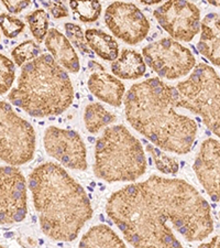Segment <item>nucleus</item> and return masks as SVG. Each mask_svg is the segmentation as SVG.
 Wrapping results in <instances>:
<instances>
[{
    "mask_svg": "<svg viewBox=\"0 0 220 248\" xmlns=\"http://www.w3.org/2000/svg\"><path fill=\"white\" fill-rule=\"evenodd\" d=\"M106 213L134 247H182L173 230L187 242H202L214 231L210 205L181 179L152 175L111 194Z\"/></svg>",
    "mask_w": 220,
    "mask_h": 248,
    "instance_id": "obj_1",
    "label": "nucleus"
},
{
    "mask_svg": "<svg viewBox=\"0 0 220 248\" xmlns=\"http://www.w3.org/2000/svg\"><path fill=\"white\" fill-rule=\"evenodd\" d=\"M177 90L158 78L132 85L125 97V113L133 129L161 149L186 155L194 146L197 124L178 114Z\"/></svg>",
    "mask_w": 220,
    "mask_h": 248,
    "instance_id": "obj_2",
    "label": "nucleus"
},
{
    "mask_svg": "<svg viewBox=\"0 0 220 248\" xmlns=\"http://www.w3.org/2000/svg\"><path fill=\"white\" fill-rule=\"evenodd\" d=\"M29 187L44 235L57 242H73L93 217L85 190L54 162L31 172Z\"/></svg>",
    "mask_w": 220,
    "mask_h": 248,
    "instance_id": "obj_3",
    "label": "nucleus"
},
{
    "mask_svg": "<svg viewBox=\"0 0 220 248\" xmlns=\"http://www.w3.org/2000/svg\"><path fill=\"white\" fill-rule=\"evenodd\" d=\"M8 99L32 117H52L72 105L74 89L65 69L52 55L41 54L22 66Z\"/></svg>",
    "mask_w": 220,
    "mask_h": 248,
    "instance_id": "obj_4",
    "label": "nucleus"
},
{
    "mask_svg": "<svg viewBox=\"0 0 220 248\" xmlns=\"http://www.w3.org/2000/svg\"><path fill=\"white\" fill-rule=\"evenodd\" d=\"M141 142L123 125L108 127L97 139L94 173L106 182L134 181L146 173Z\"/></svg>",
    "mask_w": 220,
    "mask_h": 248,
    "instance_id": "obj_5",
    "label": "nucleus"
},
{
    "mask_svg": "<svg viewBox=\"0 0 220 248\" xmlns=\"http://www.w3.org/2000/svg\"><path fill=\"white\" fill-rule=\"evenodd\" d=\"M175 87L177 108L198 115L208 129L220 138V77L213 67L199 63L190 78Z\"/></svg>",
    "mask_w": 220,
    "mask_h": 248,
    "instance_id": "obj_6",
    "label": "nucleus"
},
{
    "mask_svg": "<svg viewBox=\"0 0 220 248\" xmlns=\"http://www.w3.org/2000/svg\"><path fill=\"white\" fill-rule=\"evenodd\" d=\"M34 151L33 127L10 104L0 102V160L10 166H22L31 161Z\"/></svg>",
    "mask_w": 220,
    "mask_h": 248,
    "instance_id": "obj_7",
    "label": "nucleus"
},
{
    "mask_svg": "<svg viewBox=\"0 0 220 248\" xmlns=\"http://www.w3.org/2000/svg\"><path fill=\"white\" fill-rule=\"evenodd\" d=\"M143 59L160 78L177 79L186 77L196 65L190 49L172 38H163L142 49Z\"/></svg>",
    "mask_w": 220,
    "mask_h": 248,
    "instance_id": "obj_8",
    "label": "nucleus"
},
{
    "mask_svg": "<svg viewBox=\"0 0 220 248\" xmlns=\"http://www.w3.org/2000/svg\"><path fill=\"white\" fill-rule=\"evenodd\" d=\"M153 15L160 26L176 41L191 42L201 30V11L187 0H167Z\"/></svg>",
    "mask_w": 220,
    "mask_h": 248,
    "instance_id": "obj_9",
    "label": "nucleus"
},
{
    "mask_svg": "<svg viewBox=\"0 0 220 248\" xmlns=\"http://www.w3.org/2000/svg\"><path fill=\"white\" fill-rule=\"evenodd\" d=\"M27 182L15 166L0 167V224L10 225L26 218Z\"/></svg>",
    "mask_w": 220,
    "mask_h": 248,
    "instance_id": "obj_10",
    "label": "nucleus"
},
{
    "mask_svg": "<svg viewBox=\"0 0 220 248\" xmlns=\"http://www.w3.org/2000/svg\"><path fill=\"white\" fill-rule=\"evenodd\" d=\"M105 22L114 35L130 46L142 42L150 31L149 20L130 2L110 3L105 13Z\"/></svg>",
    "mask_w": 220,
    "mask_h": 248,
    "instance_id": "obj_11",
    "label": "nucleus"
},
{
    "mask_svg": "<svg viewBox=\"0 0 220 248\" xmlns=\"http://www.w3.org/2000/svg\"><path fill=\"white\" fill-rule=\"evenodd\" d=\"M46 154L70 169H87V151L85 143L76 131L51 126L44 133Z\"/></svg>",
    "mask_w": 220,
    "mask_h": 248,
    "instance_id": "obj_12",
    "label": "nucleus"
},
{
    "mask_svg": "<svg viewBox=\"0 0 220 248\" xmlns=\"http://www.w3.org/2000/svg\"><path fill=\"white\" fill-rule=\"evenodd\" d=\"M204 189L214 202L220 201V141L213 138L203 141L193 166Z\"/></svg>",
    "mask_w": 220,
    "mask_h": 248,
    "instance_id": "obj_13",
    "label": "nucleus"
},
{
    "mask_svg": "<svg viewBox=\"0 0 220 248\" xmlns=\"http://www.w3.org/2000/svg\"><path fill=\"white\" fill-rule=\"evenodd\" d=\"M87 85L95 97L111 106H121L126 92L125 85L118 78L108 74L105 69L91 72Z\"/></svg>",
    "mask_w": 220,
    "mask_h": 248,
    "instance_id": "obj_14",
    "label": "nucleus"
},
{
    "mask_svg": "<svg viewBox=\"0 0 220 248\" xmlns=\"http://www.w3.org/2000/svg\"><path fill=\"white\" fill-rule=\"evenodd\" d=\"M201 30L197 50L208 61L220 67V15H206L201 21Z\"/></svg>",
    "mask_w": 220,
    "mask_h": 248,
    "instance_id": "obj_15",
    "label": "nucleus"
},
{
    "mask_svg": "<svg viewBox=\"0 0 220 248\" xmlns=\"http://www.w3.org/2000/svg\"><path fill=\"white\" fill-rule=\"evenodd\" d=\"M46 49L59 65L71 73H77L81 69L78 55L70 40L57 29H50L45 38Z\"/></svg>",
    "mask_w": 220,
    "mask_h": 248,
    "instance_id": "obj_16",
    "label": "nucleus"
},
{
    "mask_svg": "<svg viewBox=\"0 0 220 248\" xmlns=\"http://www.w3.org/2000/svg\"><path fill=\"white\" fill-rule=\"evenodd\" d=\"M146 71L143 55L130 49H123L120 57L111 64V72L121 79H138L146 74Z\"/></svg>",
    "mask_w": 220,
    "mask_h": 248,
    "instance_id": "obj_17",
    "label": "nucleus"
},
{
    "mask_svg": "<svg viewBox=\"0 0 220 248\" xmlns=\"http://www.w3.org/2000/svg\"><path fill=\"white\" fill-rule=\"evenodd\" d=\"M85 38L88 46L99 58L113 62L119 55V45L110 34L99 29H87Z\"/></svg>",
    "mask_w": 220,
    "mask_h": 248,
    "instance_id": "obj_18",
    "label": "nucleus"
},
{
    "mask_svg": "<svg viewBox=\"0 0 220 248\" xmlns=\"http://www.w3.org/2000/svg\"><path fill=\"white\" fill-rule=\"evenodd\" d=\"M79 247H126V244L109 226L97 225L83 236Z\"/></svg>",
    "mask_w": 220,
    "mask_h": 248,
    "instance_id": "obj_19",
    "label": "nucleus"
},
{
    "mask_svg": "<svg viewBox=\"0 0 220 248\" xmlns=\"http://www.w3.org/2000/svg\"><path fill=\"white\" fill-rule=\"evenodd\" d=\"M116 122V116L107 110L102 104L91 103L86 106L84 113V123L90 134H97L103 127Z\"/></svg>",
    "mask_w": 220,
    "mask_h": 248,
    "instance_id": "obj_20",
    "label": "nucleus"
},
{
    "mask_svg": "<svg viewBox=\"0 0 220 248\" xmlns=\"http://www.w3.org/2000/svg\"><path fill=\"white\" fill-rule=\"evenodd\" d=\"M70 7L74 17L85 23L98 20L103 9L99 0H70Z\"/></svg>",
    "mask_w": 220,
    "mask_h": 248,
    "instance_id": "obj_21",
    "label": "nucleus"
},
{
    "mask_svg": "<svg viewBox=\"0 0 220 248\" xmlns=\"http://www.w3.org/2000/svg\"><path fill=\"white\" fill-rule=\"evenodd\" d=\"M26 19L31 33L37 40V42L41 43L43 40H45L47 32H49V14L44 9H37L28 15Z\"/></svg>",
    "mask_w": 220,
    "mask_h": 248,
    "instance_id": "obj_22",
    "label": "nucleus"
},
{
    "mask_svg": "<svg viewBox=\"0 0 220 248\" xmlns=\"http://www.w3.org/2000/svg\"><path fill=\"white\" fill-rule=\"evenodd\" d=\"M146 149L150 154L155 168L160 172L164 174H175L178 171L179 165L175 158L165 155L162 150L153 145H150L149 142H146Z\"/></svg>",
    "mask_w": 220,
    "mask_h": 248,
    "instance_id": "obj_23",
    "label": "nucleus"
},
{
    "mask_svg": "<svg viewBox=\"0 0 220 248\" xmlns=\"http://www.w3.org/2000/svg\"><path fill=\"white\" fill-rule=\"evenodd\" d=\"M42 50L38 43L31 40L20 43L15 49L11 51V57L14 59V62L18 66H22L27 62H30L32 60L37 59L39 55H41Z\"/></svg>",
    "mask_w": 220,
    "mask_h": 248,
    "instance_id": "obj_24",
    "label": "nucleus"
},
{
    "mask_svg": "<svg viewBox=\"0 0 220 248\" xmlns=\"http://www.w3.org/2000/svg\"><path fill=\"white\" fill-rule=\"evenodd\" d=\"M65 33L66 38L70 40L72 45L75 46L76 49H77L84 57L87 58H93L94 52L90 50V47L88 46L85 34H84V31L81 26L75 25V23H65Z\"/></svg>",
    "mask_w": 220,
    "mask_h": 248,
    "instance_id": "obj_25",
    "label": "nucleus"
},
{
    "mask_svg": "<svg viewBox=\"0 0 220 248\" xmlns=\"http://www.w3.org/2000/svg\"><path fill=\"white\" fill-rule=\"evenodd\" d=\"M15 70L14 62L0 53V95L7 93L15 82Z\"/></svg>",
    "mask_w": 220,
    "mask_h": 248,
    "instance_id": "obj_26",
    "label": "nucleus"
},
{
    "mask_svg": "<svg viewBox=\"0 0 220 248\" xmlns=\"http://www.w3.org/2000/svg\"><path fill=\"white\" fill-rule=\"evenodd\" d=\"M25 22L9 14L0 15V29L8 39L17 38L25 30Z\"/></svg>",
    "mask_w": 220,
    "mask_h": 248,
    "instance_id": "obj_27",
    "label": "nucleus"
},
{
    "mask_svg": "<svg viewBox=\"0 0 220 248\" xmlns=\"http://www.w3.org/2000/svg\"><path fill=\"white\" fill-rule=\"evenodd\" d=\"M41 2L42 5H44L49 9L54 18L62 19L69 17V9H67L66 6L64 5L61 0H57V1H52V0L45 1V0H41Z\"/></svg>",
    "mask_w": 220,
    "mask_h": 248,
    "instance_id": "obj_28",
    "label": "nucleus"
},
{
    "mask_svg": "<svg viewBox=\"0 0 220 248\" xmlns=\"http://www.w3.org/2000/svg\"><path fill=\"white\" fill-rule=\"evenodd\" d=\"M6 9L11 14H20L30 5L31 0H1Z\"/></svg>",
    "mask_w": 220,
    "mask_h": 248,
    "instance_id": "obj_29",
    "label": "nucleus"
},
{
    "mask_svg": "<svg viewBox=\"0 0 220 248\" xmlns=\"http://www.w3.org/2000/svg\"><path fill=\"white\" fill-rule=\"evenodd\" d=\"M199 247H220V236H214V237L210 239V242L203 243L199 245Z\"/></svg>",
    "mask_w": 220,
    "mask_h": 248,
    "instance_id": "obj_30",
    "label": "nucleus"
},
{
    "mask_svg": "<svg viewBox=\"0 0 220 248\" xmlns=\"http://www.w3.org/2000/svg\"><path fill=\"white\" fill-rule=\"evenodd\" d=\"M140 2L143 3V5L147 6H152V5H158V3L162 2L163 0H139Z\"/></svg>",
    "mask_w": 220,
    "mask_h": 248,
    "instance_id": "obj_31",
    "label": "nucleus"
},
{
    "mask_svg": "<svg viewBox=\"0 0 220 248\" xmlns=\"http://www.w3.org/2000/svg\"><path fill=\"white\" fill-rule=\"evenodd\" d=\"M208 3H210L211 6L220 7V0H207Z\"/></svg>",
    "mask_w": 220,
    "mask_h": 248,
    "instance_id": "obj_32",
    "label": "nucleus"
},
{
    "mask_svg": "<svg viewBox=\"0 0 220 248\" xmlns=\"http://www.w3.org/2000/svg\"><path fill=\"white\" fill-rule=\"evenodd\" d=\"M0 247H2V245H1V244H0Z\"/></svg>",
    "mask_w": 220,
    "mask_h": 248,
    "instance_id": "obj_33",
    "label": "nucleus"
},
{
    "mask_svg": "<svg viewBox=\"0 0 220 248\" xmlns=\"http://www.w3.org/2000/svg\"><path fill=\"white\" fill-rule=\"evenodd\" d=\"M219 217H220V211H219Z\"/></svg>",
    "mask_w": 220,
    "mask_h": 248,
    "instance_id": "obj_34",
    "label": "nucleus"
}]
</instances>
